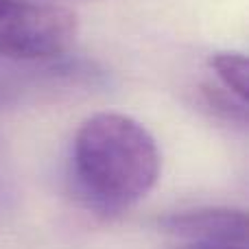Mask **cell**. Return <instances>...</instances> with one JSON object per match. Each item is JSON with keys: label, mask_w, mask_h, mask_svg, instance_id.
I'll return each mask as SVG.
<instances>
[{"label": "cell", "mask_w": 249, "mask_h": 249, "mask_svg": "<svg viewBox=\"0 0 249 249\" xmlns=\"http://www.w3.org/2000/svg\"><path fill=\"white\" fill-rule=\"evenodd\" d=\"M160 164L155 138L131 116L101 112L74 133L70 155L74 190L101 214H121L142 201L158 184Z\"/></svg>", "instance_id": "obj_1"}, {"label": "cell", "mask_w": 249, "mask_h": 249, "mask_svg": "<svg viewBox=\"0 0 249 249\" xmlns=\"http://www.w3.org/2000/svg\"><path fill=\"white\" fill-rule=\"evenodd\" d=\"M79 33L70 9L35 0H0V57L51 59L64 55Z\"/></svg>", "instance_id": "obj_2"}, {"label": "cell", "mask_w": 249, "mask_h": 249, "mask_svg": "<svg viewBox=\"0 0 249 249\" xmlns=\"http://www.w3.org/2000/svg\"><path fill=\"white\" fill-rule=\"evenodd\" d=\"M160 230L190 243L247 247V214L232 208H197L173 212L158 221Z\"/></svg>", "instance_id": "obj_3"}, {"label": "cell", "mask_w": 249, "mask_h": 249, "mask_svg": "<svg viewBox=\"0 0 249 249\" xmlns=\"http://www.w3.org/2000/svg\"><path fill=\"white\" fill-rule=\"evenodd\" d=\"M210 68L223 83V88L247 105L249 96V64L243 53H214L210 57Z\"/></svg>", "instance_id": "obj_4"}, {"label": "cell", "mask_w": 249, "mask_h": 249, "mask_svg": "<svg viewBox=\"0 0 249 249\" xmlns=\"http://www.w3.org/2000/svg\"><path fill=\"white\" fill-rule=\"evenodd\" d=\"M179 249H247V247L219 245V243H188V245H184V247H179Z\"/></svg>", "instance_id": "obj_5"}]
</instances>
